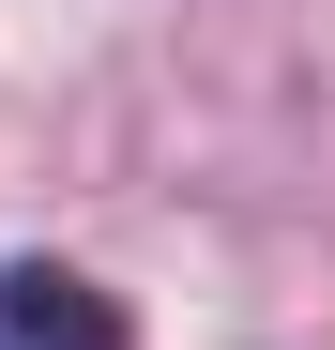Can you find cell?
<instances>
[{
  "label": "cell",
  "mask_w": 335,
  "mask_h": 350,
  "mask_svg": "<svg viewBox=\"0 0 335 350\" xmlns=\"http://www.w3.org/2000/svg\"><path fill=\"white\" fill-rule=\"evenodd\" d=\"M0 350H137V335H122V305H107L92 274H62V259H0Z\"/></svg>",
  "instance_id": "obj_1"
}]
</instances>
